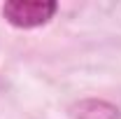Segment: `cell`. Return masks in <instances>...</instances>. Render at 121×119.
Segmentation results:
<instances>
[{
  "label": "cell",
  "instance_id": "obj_2",
  "mask_svg": "<svg viewBox=\"0 0 121 119\" xmlns=\"http://www.w3.org/2000/svg\"><path fill=\"white\" fill-rule=\"evenodd\" d=\"M75 119H119V107H114L107 101L89 98V101H79L77 105L70 107Z\"/></svg>",
  "mask_w": 121,
  "mask_h": 119
},
{
  "label": "cell",
  "instance_id": "obj_1",
  "mask_svg": "<svg viewBox=\"0 0 121 119\" xmlns=\"http://www.w3.org/2000/svg\"><path fill=\"white\" fill-rule=\"evenodd\" d=\"M58 5L51 0H12L2 5V16L14 28H40L56 14Z\"/></svg>",
  "mask_w": 121,
  "mask_h": 119
}]
</instances>
